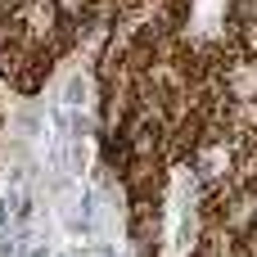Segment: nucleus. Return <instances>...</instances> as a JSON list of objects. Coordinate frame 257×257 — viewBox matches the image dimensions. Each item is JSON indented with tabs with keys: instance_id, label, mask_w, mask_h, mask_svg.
I'll return each mask as SVG.
<instances>
[{
	"instance_id": "nucleus-1",
	"label": "nucleus",
	"mask_w": 257,
	"mask_h": 257,
	"mask_svg": "<svg viewBox=\"0 0 257 257\" xmlns=\"http://www.w3.org/2000/svg\"><path fill=\"white\" fill-rule=\"evenodd\" d=\"M194 167H199L203 181H221V176L230 172V145H226V140H208V145L199 149Z\"/></svg>"
},
{
	"instance_id": "nucleus-2",
	"label": "nucleus",
	"mask_w": 257,
	"mask_h": 257,
	"mask_svg": "<svg viewBox=\"0 0 257 257\" xmlns=\"http://www.w3.org/2000/svg\"><path fill=\"white\" fill-rule=\"evenodd\" d=\"M253 226H257V190H239V194L230 199V208H226V230L244 235V230H253Z\"/></svg>"
},
{
	"instance_id": "nucleus-3",
	"label": "nucleus",
	"mask_w": 257,
	"mask_h": 257,
	"mask_svg": "<svg viewBox=\"0 0 257 257\" xmlns=\"http://www.w3.org/2000/svg\"><path fill=\"white\" fill-rule=\"evenodd\" d=\"M90 9H95V0H54V18H63V23H81Z\"/></svg>"
},
{
	"instance_id": "nucleus-4",
	"label": "nucleus",
	"mask_w": 257,
	"mask_h": 257,
	"mask_svg": "<svg viewBox=\"0 0 257 257\" xmlns=\"http://www.w3.org/2000/svg\"><path fill=\"white\" fill-rule=\"evenodd\" d=\"M86 104V81L81 77H72L68 81V90H63V108H81Z\"/></svg>"
},
{
	"instance_id": "nucleus-5",
	"label": "nucleus",
	"mask_w": 257,
	"mask_h": 257,
	"mask_svg": "<svg viewBox=\"0 0 257 257\" xmlns=\"http://www.w3.org/2000/svg\"><path fill=\"white\" fill-rule=\"evenodd\" d=\"M239 18H248L257 27V0H239Z\"/></svg>"
}]
</instances>
